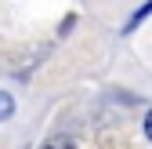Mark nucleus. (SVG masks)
I'll return each mask as SVG.
<instances>
[{
	"label": "nucleus",
	"mask_w": 152,
	"mask_h": 149,
	"mask_svg": "<svg viewBox=\"0 0 152 149\" xmlns=\"http://www.w3.org/2000/svg\"><path fill=\"white\" fill-rule=\"evenodd\" d=\"M145 15H152V4H145V7H141V11H138V15H134V18H130V22H127V33H130V29H134V26L141 22V18H145Z\"/></svg>",
	"instance_id": "7ed1b4c3"
},
{
	"label": "nucleus",
	"mask_w": 152,
	"mask_h": 149,
	"mask_svg": "<svg viewBox=\"0 0 152 149\" xmlns=\"http://www.w3.org/2000/svg\"><path fill=\"white\" fill-rule=\"evenodd\" d=\"M15 117V98L7 95V91H0V124Z\"/></svg>",
	"instance_id": "f03ea898"
},
{
	"label": "nucleus",
	"mask_w": 152,
	"mask_h": 149,
	"mask_svg": "<svg viewBox=\"0 0 152 149\" xmlns=\"http://www.w3.org/2000/svg\"><path fill=\"white\" fill-rule=\"evenodd\" d=\"M40 149H76V138L72 135H51Z\"/></svg>",
	"instance_id": "f257e3e1"
},
{
	"label": "nucleus",
	"mask_w": 152,
	"mask_h": 149,
	"mask_svg": "<svg viewBox=\"0 0 152 149\" xmlns=\"http://www.w3.org/2000/svg\"><path fill=\"white\" fill-rule=\"evenodd\" d=\"M145 135H148V142H152V109H148V117H145Z\"/></svg>",
	"instance_id": "20e7f679"
}]
</instances>
